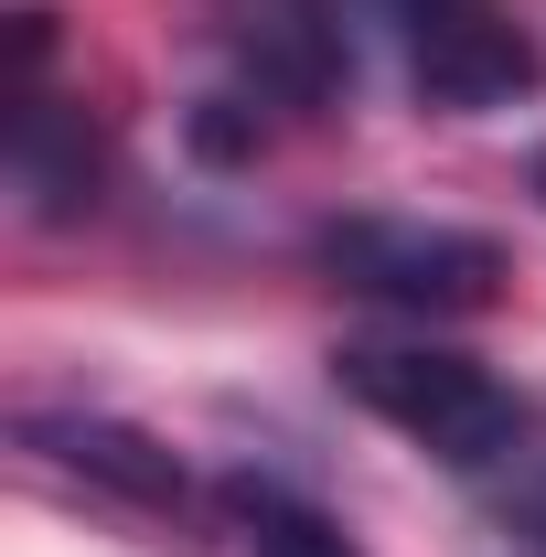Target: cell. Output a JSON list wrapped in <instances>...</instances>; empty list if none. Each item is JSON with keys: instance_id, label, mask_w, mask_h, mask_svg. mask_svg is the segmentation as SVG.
Masks as SVG:
<instances>
[{"instance_id": "cell-1", "label": "cell", "mask_w": 546, "mask_h": 557, "mask_svg": "<svg viewBox=\"0 0 546 557\" xmlns=\"http://www.w3.org/2000/svg\"><path fill=\"white\" fill-rule=\"evenodd\" d=\"M333 386L364 397L386 429H408L429 461L472 472V483H504L536 461V408L482 375L472 354H439V344H343L333 354Z\"/></svg>"}, {"instance_id": "cell-2", "label": "cell", "mask_w": 546, "mask_h": 557, "mask_svg": "<svg viewBox=\"0 0 546 557\" xmlns=\"http://www.w3.org/2000/svg\"><path fill=\"white\" fill-rule=\"evenodd\" d=\"M322 269L397 311H482L504 278V247L472 225H429V214H343L322 225Z\"/></svg>"}, {"instance_id": "cell-3", "label": "cell", "mask_w": 546, "mask_h": 557, "mask_svg": "<svg viewBox=\"0 0 546 557\" xmlns=\"http://www.w3.org/2000/svg\"><path fill=\"white\" fill-rule=\"evenodd\" d=\"M204 22H214V54H225V97H247L258 119L269 108L311 119V108H333L353 86L333 0H214Z\"/></svg>"}, {"instance_id": "cell-4", "label": "cell", "mask_w": 546, "mask_h": 557, "mask_svg": "<svg viewBox=\"0 0 546 557\" xmlns=\"http://www.w3.org/2000/svg\"><path fill=\"white\" fill-rule=\"evenodd\" d=\"M408 65H418V86L439 108H504V97H525L546 75L536 44L504 11H482V0H429V11H408Z\"/></svg>"}, {"instance_id": "cell-5", "label": "cell", "mask_w": 546, "mask_h": 557, "mask_svg": "<svg viewBox=\"0 0 546 557\" xmlns=\"http://www.w3.org/2000/svg\"><path fill=\"white\" fill-rule=\"evenodd\" d=\"M11 194L33 214H75L97 205V139L75 129L65 108L22 75V97H11Z\"/></svg>"}, {"instance_id": "cell-6", "label": "cell", "mask_w": 546, "mask_h": 557, "mask_svg": "<svg viewBox=\"0 0 546 557\" xmlns=\"http://www.w3.org/2000/svg\"><path fill=\"white\" fill-rule=\"evenodd\" d=\"M22 440H44L54 461H75V472H97V483L139 493V504H172V493H183V472H172L139 429H108V418H33Z\"/></svg>"}, {"instance_id": "cell-7", "label": "cell", "mask_w": 546, "mask_h": 557, "mask_svg": "<svg viewBox=\"0 0 546 557\" xmlns=\"http://www.w3.org/2000/svg\"><path fill=\"white\" fill-rule=\"evenodd\" d=\"M225 504L247 525V557H364L322 504H300V493H278V483H236Z\"/></svg>"}, {"instance_id": "cell-8", "label": "cell", "mask_w": 546, "mask_h": 557, "mask_svg": "<svg viewBox=\"0 0 546 557\" xmlns=\"http://www.w3.org/2000/svg\"><path fill=\"white\" fill-rule=\"evenodd\" d=\"M536 194H546V150H536Z\"/></svg>"}, {"instance_id": "cell-9", "label": "cell", "mask_w": 546, "mask_h": 557, "mask_svg": "<svg viewBox=\"0 0 546 557\" xmlns=\"http://www.w3.org/2000/svg\"><path fill=\"white\" fill-rule=\"evenodd\" d=\"M397 11H429V0H397Z\"/></svg>"}]
</instances>
